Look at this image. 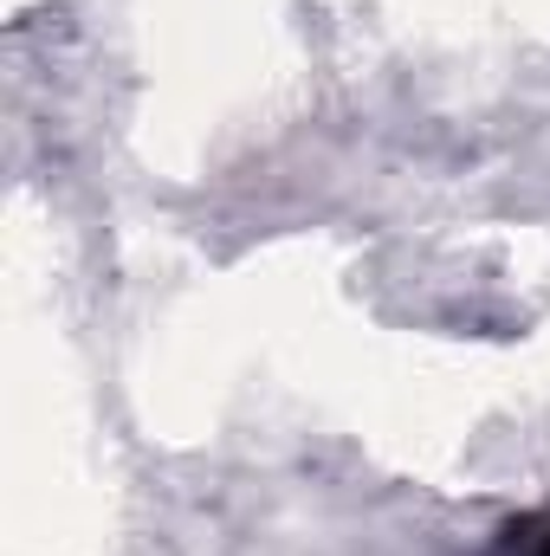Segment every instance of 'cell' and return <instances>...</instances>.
Returning <instances> with one entry per match:
<instances>
[{
    "mask_svg": "<svg viewBox=\"0 0 550 556\" xmlns=\"http://www.w3.org/2000/svg\"><path fill=\"white\" fill-rule=\"evenodd\" d=\"M486 556H550V505H532V511L505 518Z\"/></svg>",
    "mask_w": 550,
    "mask_h": 556,
    "instance_id": "1",
    "label": "cell"
}]
</instances>
